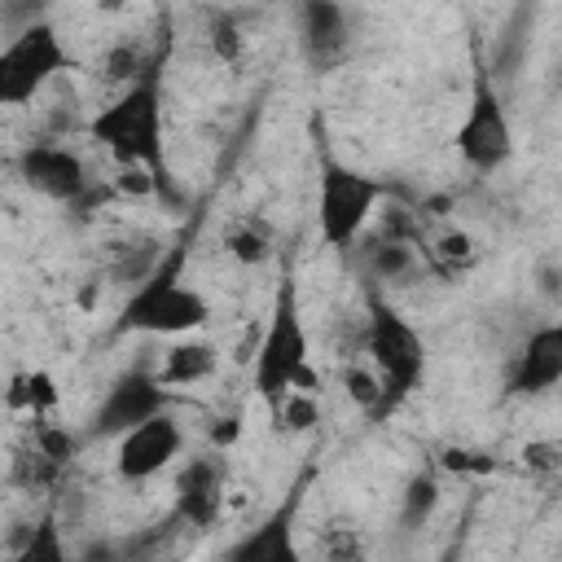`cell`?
Instances as JSON below:
<instances>
[{"label": "cell", "instance_id": "cell-1", "mask_svg": "<svg viewBox=\"0 0 562 562\" xmlns=\"http://www.w3.org/2000/svg\"><path fill=\"white\" fill-rule=\"evenodd\" d=\"M162 66H154L140 83L123 88L110 105H101L83 132L97 149H105L114 158V167H140L154 176L158 184V198L162 202H180L176 193V180H171V167H167V140H162Z\"/></svg>", "mask_w": 562, "mask_h": 562}, {"label": "cell", "instance_id": "cell-2", "mask_svg": "<svg viewBox=\"0 0 562 562\" xmlns=\"http://www.w3.org/2000/svg\"><path fill=\"white\" fill-rule=\"evenodd\" d=\"M184 263H189V246L184 237H176L162 255V263L136 285L127 290L114 334H154V338H184L193 329H202L211 321V303L184 281Z\"/></svg>", "mask_w": 562, "mask_h": 562}, {"label": "cell", "instance_id": "cell-3", "mask_svg": "<svg viewBox=\"0 0 562 562\" xmlns=\"http://www.w3.org/2000/svg\"><path fill=\"white\" fill-rule=\"evenodd\" d=\"M312 136H316V228H321V241L329 250H351L360 241L364 224L373 220L378 202L386 198V180H373L360 167L342 162L329 149L321 119H312Z\"/></svg>", "mask_w": 562, "mask_h": 562}, {"label": "cell", "instance_id": "cell-4", "mask_svg": "<svg viewBox=\"0 0 562 562\" xmlns=\"http://www.w3.org/2000/svg\"><path fill=\"white\" fill-rule=\"evenodd\" d=\"M307 325H303V303H299V277L285 268L277 290H272V307L255 347V364H250V386L255 395L268 404V413H277L285 404V395L294 391L299 373L307 369Z\"/></svg>", "mask_w": 562, "mask_h": 562}, {"label": "cell", "instance_id": "cell-5", "mask_svg": "<svg viewBox=\"0 0 562 562\" xmlns=\"http://www.w3.org/2000/svg\"><path fill=\"white\" fill-rule=\"evenodd\" d=\"M364 351L373 373L382 378V413L400 408L426 373V338L386 299V290L369 281H364Z\"/></svg>", "mask_w": 562, "mask_h": 562}, {"label": "cell", "instance_id": "cell-6", "mask_svg": "<svg viewBox=\"0 0 562 562\" xmlns=\"http://www.w3.org/2000/svg\"><path fill=\"white\" fill-rule=\"evenodd\" d=\"M452 145L461 162L479 176H492L514 158V127H509V114L496 88V70L487 66L479 40H470V101L452 132Z\"/></svg>", "mask_w": 562, "mask_h": 562}, {"label": "cell", "instance_id": "cell-7", "mask_svg": "<svg viewBox=\"0 0 562 562\" xmlns=\"http://www.w3.org/2000/svg\"><path fill=\"white\" fill-rule=\"evenodd\" d=\"M61 70H70V53L53 22L22 26L0 53V105H31Z\"/></svg>", "mask_w": 562, "mask_h": 562}, {"label": "cell", "instance_id": "cell-8", "mask_svg": "<svg viewBox=\"0 0 562 562\" xmlns=\"http://www.w3.org/2000/svg\"><path fill=\"white\" fill-rule=\"evenodd\" d=\"M171 400H176V391L162 386L158 364L136 360L132 369H123V373L110 382L105 400L97 404V413H92V422H88V439H123V435H132L136 426L162 417V413L171 408Z\"/></svg>", "mask_w": 562, "mask_h": 562}, {"label": "cell", "instance_id": "cell-9", "mask_svg": "<svg viewBox=\"0 0 562 562\" xmlns=\"http://www.w3.org/2000/svg\"><path fill=\"white\" fill-rule=\"evenodd\" d=\"M13 167L22 176L26 189L44 193L48 202H61V206H75V211H88L97 198H110L114 189H97L92 176H88V162L70 149V145H57V140H31L13 154Z\"/></svg>", "mask_w": 562, "mask_h": 562}, {"label": "cell", "instance_id": "cell-10", "mask_svg": "<svg viewBox=\"0 0 562 562\" xmlns=\"http://www.w3.org/2000/svg\"><path fill=\"white\" fill-rule=\"evenodd\" d=\"M307 483H312V470H303L299 483L285 492V501L272 505L250 531H241L224 549V562H303V549H299V509H303Z\"/></svg>", "mask_w": 562, "mask_h": 562}, {"label": "cell", "instance_id": "cell-11", "mask_svg": "<svg viewBox=\"0 0 562 562\" xmlns=\"http://www.w3.org/2000/svg\"><path fill=\"white\" fill-rule=\"evenodd\" d=\"M299 48L316 75H334L356 53L351 13L334 0H307L299 4Z\"/></svg>", "mask_w": 562, "mask_h": 562}, {"label": "cell", "instance_id": "cell-12", "mask_svg": "<svg viewBox=\"0 0 562 562\" xmlns=\"http://www.w3.org/2000/svg\"><path fill=\"white\" fill-rule=\"evenodd\" d=\"M224 487H228V474H224V461L215 452L189 457L176 470V501H171V514L180 518V527L211 531L224 514Z\"/></svg>", "mask_w": 562, "mask_h": 562}, {"label": "cell", "instance_id": "cell-13", "mask_svg": "<svg viewBox=\"0 0 562 562\" xmlns=\"http://www.w3.org/2000/svg\"><path fill=\"white\" fill-rule=\"evenodd\" d=\"M558 382H562V316L549 325H536L522 338V347L514 351L509 373H505V395L536 400V395L553 391Z\"/></svg>", "mask_w": 562, "mask_h": 562}, {"label": "cell", "instance_id": "cell-14", "mask_svg": "<svg viewBox=\"0 0 562 562\" xmlns=\"http://www.w3.org/2000/svg\"><path fill=\"white\" fill-rule=\"evenodd\" d=\"M180 448H184V430L171 413H162V417H154V422H145V426H136L132 435L119 439L114 470L127 483H145V479L162 474L180 457Z\"/></svg>", "mask_w": 562, "mask_h": 562}, {"label": "cell", "instance_id": "cell-15", "mask_svg": "<svg viewBox=\"0 0 562 562\" xmlns=\"http://www.w3.org/2000/svg\"><path fill=\"white\" fill-rule=\"evenodd\" d=\"M215 347L211 342H193V338H176L167 351H162V360H158V378H162V386H193V382H202V378H211L215 373Z\"/></svg>", "mask_w": 562, "mask_h": 562}, {"label": "cell", "instance_id": "cell-16", "mask_svg": "<svg viewBox=\"0 0 562 562\" xmlns=\"http://www.w3.org/2000/svg\"><path fill=\"white\" fill-rule=\"evenodd\" d=\"M272 228H268V220L263 215H237L228 228H224V250H228V259L233 263H241V268H259V263H268L272 259Z\"/></svg>", "mask_w": 562, "mask_h": 562}, {"label": "cell", "instance_id": "cell-17", "mask_svg": "<svg viewBox=\"0 0 562 562\" xmlns=\"http://www.w3.org/2000/svg\"><path fill=\"white\" fill-rule=\"evenodd\" d=\"M9 562H75V553L66 549V536H61V522L53 509L40 514V522L22 536V544L9 553Z\"/></svg>", "mask_w": 562, "mask_h": 562}, {"label": "cell", "instance_id": "cell-18", "mask_svg": "<svg viewBox=\"0 0 562 562\" xmlns=\"http://www.w3.org/2000/svg\"><path fill=\"white\" fill-rule=\"evenodd\" d=\"M439 505V479L435 470H417L408 483H404V501H400V531H422L430 522Z\"/></svg>", "mask_w": 562, "mask_h": 562}, {"label": "cell", "instance_id": "cell-19", "mask_svg": "<svg viewBox=\"0 0 562 562\" xmlns=\"http://www.w3.org/2000/svg\"><path fill=\"white\" fill-rule=\"evenodd\" d=\"M316 544H321V558L325 562H369V540L356 522L347 518H329L321 531H316Z\"/></svg>", "mask_w": 562, "mask_h": 562}, {"label": "cell", "instance_id": "cell-20", "mask_svg": "<svg viewBox=\"0 0 562 562\" xmlns=\"http://www.w3.org/2000/svg\"><path fill=\"white\" fill-rule=\"evenodd\" d=\"M474 259H479L474 237H470V233H461V228H448V233H439V237H435V246H426V263H430L435 272H443V277L465 272Z\"/></svg>", "mask_w": 562, "mask_h": 562}, {"label": "cell", "instance_id": "cell-21", "mask_svg": "<svg viewBox=\"0 0 562 562\" xmlns=\"http://www.w3.org/2000/svg\"><path fill=\"white\" fill-rule=\"evenodd\" d=\"M9 404L13 408H31V417H48L57 408V386H53V373L35 369V373H22L9 391Z\"/></svg>", "mask_w": 562, "mask_h": 562}, {"label": "cell", "instance_id": "cell-22", "mask_svg": "<svg viewBox=\"0 0 562 562\" xmlns=\"http://www.w3.org/2000/svg\"><path fill=\"white\" fill-rule=\"evenodd\" d=\"M206 44H211V53H215L220 61H228V66H233V61L241 57V48H246V35H241L237 13H211Z\"/></svg>", "mask_w": 562, "mask_h": 562}, {"label": "cell", "instance_id": "cell-23", "mask_svg": "<svg viewBox=\"0 0 562 562\" xmlns=\"http://www.w3.org/2000/svg\"><path fill=\"white\" fill-rule=\"evenodd\" d=\"M342 386H347V395H351L360 408H369L373 417H382V378L373 373V364H347Z\"/></svg>", "mask_w": 562, "mask_h": 562}, {"label": "cell", "instance_id": "cell-24", "mask_svg": "<svg viewBox=\"0 0 562 562\" xmlns=\"http://www.w3.org/2000/svg\"><path fill=\"white\" fill-rule=\"evenodd\" d=\"M321 417L316 408V395H303V391H290L285 404L272 413V426L285 430V435H299V430H312V422Z\"/></svg>", "mask_w": 562, "mask_h": 562}, {"label": "cell", "instance_id": "cell-25", "mask_svg": "<svg viewBox=\"0 0 562 562\" xmlns=\"http://www.w3.org/2000/svg\"><path fill=\"white\" fill-rule=\"evenodd\" d=\"M75 562H123V540H92L75 553Z\"/></svg>", "mask_w": 562, "mask_h": 562}, {"label": "cell", "instance_id": "cell-26", "mask_svg": "<svg viewBox=\"0 0 562 562\" xmlns=\"http://www.w3.org/2000/svg\"><path fill=\"white\" fill-rule=\"evenodd\" d=\"M522 457H527V465H536V470H553V465H562V452H558L553 443H527Z\"/></svg>", "mask_w": 562, "mask_h": 562}]
</instances>
